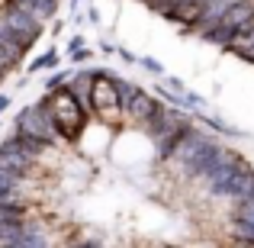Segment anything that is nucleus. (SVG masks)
Returning <instances> with one entry per match:
<instances>
[{
    "instance_id": "nucleus-4",
    "label": "nucleus",
    "mask_w": 254,
    "mask_h": 248,
    "mask_svg": "<svg viewBox=\"0 0 254 248\" xmlns=\"http://www.w3.org/2000/svg\"><path fill=\"white\" fill-rule=\"evenodd\" d=\"M0 32H6L10 39H16L23 49H29L39 36H42V19H36L26 6L13 3L0 13Z\"/></svg>"
},
{
    "instance_id": "nucleus-9",
    "label": "nucleus",
    "mask_w": 254,
    "mask_h": 248,
    "mask_svg": "<svg viewBox=\"0 0 254 248\" xmlns=\"http://www.w3.org/2000/svg\"><path fill=\"white\" fill-rule=\"evenodd\" d=\"M42 245H49V232H45L42 226H32V223H26V226H23V236H19V245H16V248H42Z\"/></svg>"
},
{
    "instance_id": "nucleus-2",
    "label": "nucleus",
    "mask_w": 254,
    "mask_h": 248,
    "mask_svg": "<svg viewBox=\"0 0 254 248\" xmlns=\"http://www.w3.org/2000/svg\"><path fill=\"white\" fill-rule=\"evenodd\" d=\"M90 116H97L106 126H119L126 119L123 97H119V81L110 71H93L90 81Z\"/></svg>"
},
{
    "instance_id": "nucleus-6",
    "label": "nucleus",
    "mask_w": 254,
    "mask_h": 248,
    "mask_svg": "<svg viewBox=\"0 0 254 248\" xmlns=\"http://www.w3.org/2000/svg\"><path fill=\"white\" fill-rule=\"evenodd\" d=\"M36 158L39 155H32V152L19 142V136H10L3 145H0V167H3V171L19 174V177H26V174H29V167H32Z\"/></svg>"
},
{
    "instance_id": "nucleus-12",
    "label": "nucleus",
    "mask_w": 254,
    "mask_h": 248,
    "mask_svg": "<svg viewBox=\"0 0 254 248\" xmlns=\"http://www.w3.org/2000/svg\"><path fill=\"white\" fill-rule=\"evenodd\" d=\"M68 71H55V75L49 78V81H45V90H55V87H62V84H68Z\"/></svg>"
},
{
    "instance_id": "nucleus-14",
    "label": "nucleus",
    "mask_w": 254,
    "mask_h": 248,
    "mask_svg": "<svg viewBox=\"0 0 254 248\" xmlns=\"http://www.w3.org/2000/svg\"><path fill=\"white\" fill-rule=\"evenodd\" d=\"M142 65H145V68H148V71H155V75H161V62H155V58H142Z\"/></svg>"
},
{
    "instance_id": "nucleus-11",
    "label": "nucleus",
    "mask_w": 254,
    "mask_h": 248,
    "mask_svg": "<svg viewBox=\"0 0 254 248\" xmlns=\"http://www.w3.org/2000/svg\"><path fill=\"white\" fill-rule=\"evenodd\" d=\"M55 65H58V55H55V52H45V55H39V58H36V62H32V65H29V71H42V68H55Z\"/></svg>"
},
{
    "instance_id": "nucleus-10",
    "label": "nucleus",
    "mask_w": 254,
    "mask_h": 248,
    "mask_svg": "<svg viewBox=\"0 0 254 248\" xmlns=\"http://www.w3.org/2000/svg\"><path fill=\"white\" fill-rule=\"evenodd\" d=\"M26 223H0V245H19Z\"/></svg>"
},
{
    "instance_id": "nucleus-15",
    "label": "nucleus",
    "mask_w": 254,
    "mask_h": 248,
    "mask_svg": "<svg viewBox=\"0 0 254 248\" xmlns=\"http://www.w3.org/2000/svg\"><path fill=\"white\" fill-rule=\"evenodd\" d=\"M68 52H71V58H74V62H84V58L90 55V52H87L84 45H77V49H68Z\"/></svg>"
},
{
    "instance_id": "nucleus-5",
    "label": "nucleus",
    "mask_w": 254,
    "mask_h": 248,
    "mask_svg": "<svg viewBox=\"0 0 254 248\" xmlns=\"http://www.w3.org/2000/svg\"><path fill=\"white\" fill-rule=\"evenodd\" d=\"M16 132H23V136H29V139H39V142H45V145H52V142H58V129H55V123H52V116H49V106H45V100L42 103H32V106H26L23 113L16 116Z\"/></svg>"
},
{
    "instance_id": "nucleus-18",
    "label": "nucleus",
    "mask_w": 254,
    "mask_h": 248,
    "mask_svg": "<svg viewBox=\"0 0 254 248\" xmlns=\"http://www.w3.org/2000/svg\"><path fill=\"white\" fill-rule=\"evenodd\" d=\"M0 78H3V75H0Z\"/></svg>"
},
{
    "instance_id": "nucleus-16",
    "label": "nucleus",
    "mask_w": 254,
    "mask_h": 248,
    "mask_svg": "<svg viewBox=\"0 0 254 248\" xmlns=\"http://www.w3.org/2000/svg\"><path fill=\"white\" fill-rule=\"evenodd\" d=\"M6 106H10V97H6V93H0V113H3Z\"/></svg>"
},
{
    "instance_id": "nucleus-3",
    "label": "nucleus",
    "mask_w": 254,
    "mask_h": 248,
    "mask_svg": "<svg viewBox=\"0 0 254 248\" xmlns=\"http://www.w3.org/2000/svg\"><path fill=\"white\" fill-rule=\"evenodd\" d=\"M119 97H123V113L135 126H142V129H148L151 119H155L164 106L161 100L151 97L148 90H142V87H135V84H126V81H119Z\"/></svg>"
},
{
    "instance_id": "nucleus-8",
    "label": "nucleus",
    "mask_w": 254,
    "mask_h": 248,
    "mask_svg": "<svg viewBox=\"0 0 254 248\" xmlns=\"http://www.w3.org/2000/svg\"><path fill=\"white\" fill-rule=\"evenodd\" d=\"M23 45L16 42V39H10L6 32H0V75H6V71H13L19 65V58H23Z\"/></svg>"
},
{
    "instance_id": "nucleus-13",
    "label": "nucleus",
    "mask_w": 254,
    "mask_h": 248,
    "mask_svg": "<svg viewBox=\"0 0 254 248\" xmlns=\"http://www.w3.org/2000/svg\"><path fill=\"white\" fill-rule=\"evenodd\" d=\"M142 3H148L155 13H161V16H168V10L174 6V0H142Z\"/></svg>"
},
{
    "instance_id": "nucleus-17",
    "label": "nucleus",
    "mask_w": 254,
    "mask_h": 248,
    "mask_svg": "<svg viewBox=\"0 0 254 248\" xmlns=\"http://www.w3.org/2000/svg\"><path fill=\"white\" fill-rule=\"evenodd\" d=\"M251 23H254V13H251Z\"/></svg>"
},
{
    "instance_id": "nucleus-1",
    "label": "nucleus",
    "mask_w": 254,
    "mask_h": 248,
    "mask_svg": "<svg viewBox=\"0 0 254 248\" xmlns=\"http://www.w3.org/2000/svg\"><path fill=\"white\" fill-rule=\"evenodd\" d=\"M45 106H49V116H52V123H55L58 136H62L64 142H77L84 126H87V110L81 106V100L74 97V90H71L68 84L49 90Z\"/></svg>"
},
{
    "instance_id": "nucleus-7",
    "label": "nucleus",
    "mask_w": 254,
    "mask_h": 248,
    "mask_svg": "<svg viewBox=\"0 0 254 248\" xmlns=\"http://www.w3.org/2000/svg\"><path fill=\"white\" fill-rule=\"evenodd\" d=\"M251 13H254V0H232L229 6L222 10V16H219V23L225 26V29H238V26L251 23Z\"/></svg>"
}]
</instances>
